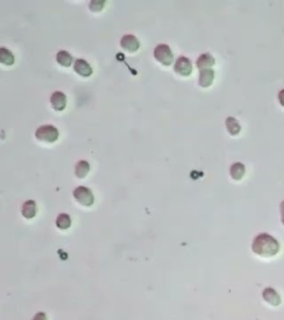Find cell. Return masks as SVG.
I'll list each match as a JSON object with an SVG mask.
<instances>
[{
  "instance_id": "e0dca14e",
  "label": "cell",
  "mask_w": 284,
  "mask_h": 320,
  "mask_svg": "<svg viewBox=\"0 0 284 320\" xmlns=\"http://www.w3.org/2000/svg\"><path fill=\"white\" fill-rule=\"evenodd\" d=\"M226 126H227V131H229L230 135H232V136H237L240 134V131H241V126H240L238 120L233 117L227 118Z\"/></svg>"
},
{
  "instance_id": "7a4b0ae2",
  "label": "cell",
  "mask_w": 284,
  "mask_h": 320,
  "mask_svg": "<svg viewBox=\"0 0 284 320\" xmlns=\"http://www.w3.org/2000/svg\"><path fill=\"white\" fill-rule=\"evenodd\" d=\"M36 139L46 143H53L59 138V130L53 125H45L36 130Z\"/></svg>"
},
{
  "instance_id": "7402d4cb",
  "label": "cell",
  "mask_w": 284,
  "mask_h": 320,
  "mask_svg": "<svg viewBox=\"0 0 284 320\" xmlns=\"http://www.w3.org/2000/svg\"><path fill=\"white\" fill-rule=\"evenodd\" d=\"M280 213H281V222L284 226V201H282L281 205H280Z\"/></svg>"
},
{
  "instance_id": "2e32d148",
  "label": "cell",
  "mask_w": 284,
  "mask_h": 320,
  "mask_svg": "<svg viewBox=\"0 0 284 320\" xmlns=\"http://www.w3.org/2000/svg\"><path fill=\"white\" fill-rule=\"evenodd\" d=\"M56 59H57V62L59 65L62 67H70L71 63H73V56L66 50L58 51L57 56H56Z\"/></svg>"
},
{
  "instance_id": "9a60e30c",
  "label": "cell",
  "mask_w": 284,
  "mask_h": 320,
  "mask_svg": "<svg viewBox=\"0 0 284 320\" xmlns=\"http://www.w3.org/2000/svg\"><path fill=\"white\" fill-rule=\"evenodd\" d=\"M90 171V165L87 160H80V161L76 165L75 174L79 179L86 178Z\"/></svg>"
},
{
  "instance_id": "6da1fadb",
  "label": "cell",
  "mask_w": 284,
  "mask_h": 320,
  "mask_svg": "<svg viewBox=\"0 0 284 320\" xmlns=\"http://www.w3.org/2000/svg\"><path fill=\"white\" fill-rule=\"evenodd\" d=\"M253 253L261 258L275 257L281 249L280 242L269 234H260L253 239L251 245Z\"/></svg>"
},
{
  "instance_id": "44dd1931",
  "label": "cell",
  "mask_w": 284,
  "mask_h": 320,
  "mask_svg": "<svg viewBox=\"0 0 284 320\" xmlns=\"http://www.w3.org/2000/svg\"><path fill=\"white\" fill-rule=\"evenodd\" d=\"M278 99H279L280 105H281L282 107H284V89H281V90L279 91V94H278Z\"/></svg>"
},
{
  "instance_id": "9c48e42d",
  "label": "cell",
  "mask_w": 284,
  "mask_h": 320,
  "mask_svg": "<svg viewBox=\"0 0 284 320\" xmlns=\"http://www.w3.org/2000/svg\"><path fill=\"white\" fill-rule=\"evenodd\" d=\"M74 69L76 73L81 76V77H90L94 73L93 68H91V66L89 65V62L85 59L76 60L74 62Z\"/></svg>"
},
{
  "instance_id": "277c9868",
  "label": "cell",
  "mask_w": 284,
  "mask_h": 320,
  "mask_svg": "<svg viewBox=\"0 0 284 320\" xmlns=\"http://www.w3.org/2000/svg\"><path fill=\"white\" fill-rule=\"evenodd\" d=\"M74 198L83 207H91L95 203L94 193L89 188L79 186L74 190Z\"/></svg>"
},
{
  "instance_id": "8fae6325",
  "label": "cell",
  "mask_w": 284,
  "mask_h": 320,
  "mask_svg": "<svg viewBox=\"0 0 284 320\" xmlns=\"http://www.w3.org/2000/svg\"><path fill=\"white\" fill-rule=\"evenodd\" d=\"M38 211V207L37 203L34 200H27V201L23 202V205L21 207V214L23 217L26 219H33L36 217Z\"/></svg>"
},
{
  "instance_id": "5bb4252c",
  "label": "cell",
  "mask_w": 284,
  "mask_h": 320,
  "mask_svg": "<svg viewBox=\"0 0 284 320\" xmlns=\"http://www.w3.org/2000/svg\"><path fill=\"white\" fill-rule=\"evenodd\" d=\"M0 63L5 66H13L15 63L14 54L5 47H0Z\"/></svg>"
},
{
  "instance_id": "52a82bcc",
  "label": "cell",
  "mask_w": 284,
  "mask_h": 320,
  "mask_svg": "<svg viewBox=\"0 0 284 320\" xmlns=\"http://www.w3.org/2000/svg\"><path fill=\"white\" fill-rule=\"evenodd\" d=\"M262 297L267 305H270L272 307H278L281 305V302H282L281 296H280V294L277 290L273 289V288H271V287L265 288V289L263 290Z\"/></svg>"
},
{
  "instance_id": "ac0fdd59",
  "label": "cell",
  "mask_w": 284,
  "mask_h": 320,
  "mask_svg": "<svg viewBox=\"0 0 284 320\" xmlns=\"http://www.w3.org/2000/svg\"><path fill=\"white\" fill-rule=\"evenodd\" d=\"M56 225H57L59 229H61V230L69 229L71 226L70 216L67 214H60L57 217V220H56Z\"/></svg>"
},
{
  "instance_id": "d6986e66",
  "label": "cell",
  "mask_w": 284,
  "mask_h": 320,
  "mask_svg": "<svg viewBox=\"0 0 284 320\" xmlns=\"http://www.w3.org/2000/svg\"><path fill=\"white\" fill-rule=\"evenodd\" d=\"M105 5L106 1H103V0H93V1L89 3V8L94 13H99V11H101L103 8H105Z\"/></svg>"
},
{
  "instance_id": "3957f363",
  "label": "cell",
  "mask_w": 284,
  "mask_h": 320,
  "mask_svg": "<svg viewBox=\"0 0 284 320\" xmlns=\"http://www.w3.org/2000/svg\"><path fill=\"white\" fill-rule=\"evenodd\" d=\"M153 56L157 61L163 66H171L173 62V53L166 43H160L153 50Z\"/></svg>"
},
{
  "instance_id": "ba28073f",
  "label": "cell",
  "mask_w": 284,
  "mask_h": 320,
  "mask_svg": "<svg viewBox=\"0 0 284 320\" xmlns=\"http://www.w3.org/2000/svg\"><path fill=\"white\" fill-rule=\"evenodd\" d=\"M50 103L56 111L65 110L67 106V96L61 91H55L50 96Z\"/></svg>"
},
{
  "instance_id": "4fadbf2b",
  "label": "cell",
  "mask_w": 284,
  "mask_h": 320,
  "mask_svg": "<svg viewBox=\"0 0 284 320\" xmlns=\"http://www.w3.org/2000/svg\"><path fill=\"white\" fill-rule=\"evenodd\" d=\"M230 175L232 179L240 181L246 175V166L241 162H234L233 165L230 167Z\"/></svg>"
},
{
  "instance_id": "7c38bea8",
  "label": "cell",
  "mask_w": 284,
  "mask_h": 320,
  "mask_svg": "<svg viewBox=\"0 0 284 320\" xmlns=\"http://www.w3.org/2000/svg\"><path fill=\"white\" fill-rule=\"evenodd\" d=\"M214 63H215V60H214L213 57H212L211 54H209V53L202 54L197 59V67H198L199 70L208 69V68H212L214 66Z\"/></svg>"
},
{
  "instance_id": "ffe728a7",
  "label": "cell",
  "mask_w": 284,
  "mask_h": 320,
  "mask_svg": "<svg viewBox=\"0 0 284 320\" xmlns=\"http://www.w3.org/2000/svg\"><path fill=\"white\" fill-rule=\"evenodd\" d=\"M33 320H48V318L45 313H37L34 316Z\"/></svg>"
},
{
  "instance_id": "8992f818",
  "label": "cell",
  "mask_w": 284,
  "mask_h": 320,
  "mask_svg": "<svg viewBox=\"0 0 284 320\" xmlns=\"http://www.w3.org/2000/svg\"><path fill=\"white\" fill-rule=\"evenodd\" d=\"M120 45L126 51L129 53H135L140 48L139 39L134 35H125L120 40Z\"/></svg>"
},
{
  "instance_id": "5b68a950",
  "label": "cell",
  "mask_w": 284,
  "mask_h": 320,
  "mask_svg": "<svg viewBox=\"0 0 284 320\" xmlns=\"http://www.w3.org/2000/svg\"><path fill=\"white\" fill-rule=\"evenodd\" d=\"M193 70V66L189 58L185 56H180L174 63V71L182 77H189Z\"/></svg>"
},
{
  "instance_id": "30bf717a",
  "label": "cell",
  "mask_w": 284,
  "mask_h": 320,
  "mask_svg": "<svg viewBox=\"0 0 284 320\" xmlns=\"http://www.w3.org/2000/svg\"><path fill=\"white\" fill-rule=\"evenodd\" d=\"M214 70L212 68H208V69L200 70L199 75V85L202 88H208L213 83L214 80Z\"/></svg>"
}]
</instances>
